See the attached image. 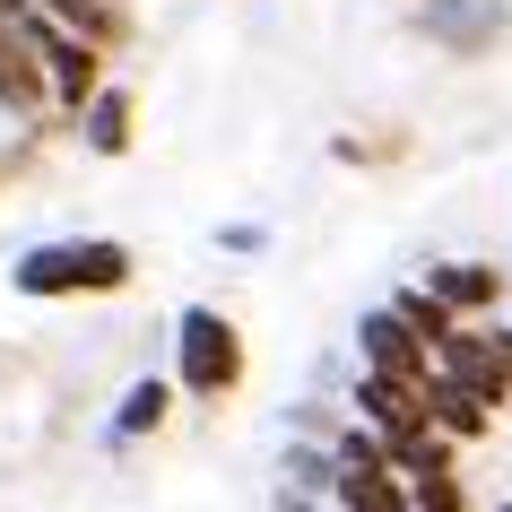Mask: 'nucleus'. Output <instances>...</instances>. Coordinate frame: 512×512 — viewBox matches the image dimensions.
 I'll list each match as a JSON object with an SVG mask.
<instances>
[{
	"label": "nucleus",
	"mask_w": 512,
	"mask_h": 512,
	"mask_svg": "<svg viewBox=\"0 0 512 512\" xmlns=\"http://www.w3.org/2000/svg\"><path fill=\"white\" fill-rule=\"evenodd\" d=\"M122 278H131V252L105 235H79V243H35L9 270V287L18 296H113Z\"/></svg>",
	"instance_id": "nucleus-1"
},
{
	"label": "nucleus",
	"mask_w": 512,
	"mask_h": 512,
	"mask_svg": "<svg viewBox=\"0 0 512 512\" xmlns=\"http://www.w3.org/2000/svg\"><path fill=\"white\" fill-rule=\"evenodd\" d=\"M174 382L191 400H226L243 382V339L217 304H183V322H174Z\"/></svg>",
	"instance_id": "nucleus-2"
},
{
	"label": "nucleus",
	"mask_w": 512,
	"mask_h": 512,
	"mask_svg": "<svg viewBox=\"0 0 512 512\" xmlns=\"http://www.w3.org/2000/svg\"><path fill=\"white\" fill-rule=\"evenodd\" d=\"M9 27L27 35V53H35V70H44V96L53 105H87L96 87H105V53L87 44V35H70V27H53V18H9Z\"/></svg>",
	"instance_id": "nucleus-3"
},
{
	"label": "nucleus",
	"mask_w": 512,
	"mask_h": 512,
	"mask_svg": "<svg viewBox=\"0 0 512 512\" xmlns=\"http://www.w3.org/2000/svg\"><path fill=\"white\" fill-rule=\"evenodd\" d=\"M356 339H365V374H382V382H408V391H417V382L434 374V356L400 330V313H391V304H382V313H365V330H356Z\"/></svg>",
	"instance_id": "nucleus-4"
},
{
	"label": "nucleus",
	"mask_w": 512,
	"mask_h": 512,
	"mask_svg": "<svg viewBox=\"0 0 512 512\" xmlns=\"http://www.w3.org/2000/svg\"><path fill=\"white\" fill-rule=\"evenodd\" d=\"M417 408H426V426L443 434V443H469V434H486V417H495L478 391H460V382H443V374L417 382Z\"/></svg>",
	"instance_id": "nucleus-5"
},
{
	"label": "nucleus",
	"mask_w": 512,
	"mask_h": 512,
	"mask_svg": "<svg viewBox=\"0 0 512 512\" xmlns=\"http://www.w3.org/2000/svg\"><path fill=\"white\" fill-rule=\"evenodd\" d=\"M356 408H365V426H374L382 443H400V434H417V426H426L417 391H408V382H382V374H365V382H356Z\"/></svg>",
	"instance_id": "nucleus-6"
},
{
	"label": "nucleus",
	"mask_w": 512,
	"mask_h": 512,
	"mask_svg": "<svg viewBox=\"0 0 512 512\" xmlns=\"http://www.w3.org/2000/svg\"><path fill=\"white\" fill-rule=\"evenodd\" d=\"M495 287H504V278L495 270H478V261H443V270H426V296L443 304V313H486V304H495Z\"/></svg>",
	"instance_id": "nucleus-7"
},
{
	"label": "nucleus",
	"mask_w": 512,
	"mask_h": 512,
	"mask_svg": "<svg viewBox=\"0 0 512 512\" xmlns=\"http://www.w3.org/2000/svg\"><path fill=\"white\" fill-rule=\"evenodd\" d=\"M0 105L9 113H35L44 105V70H35V53H27V35L0 18Z\"/></svg>",
	"instance_id": "nucleus-8"
},
{
	"label": "nucleus",
	"mask_w": 512,
	"mask_h": 512,
	"mask_svg": "<svg viewBox=\"0 0 512 512\" xmlns=\"http://www.w3.org/2000/svg\"><path fill=\"white\" fill-rule=\"evenodd\" d=\"M504 27V9L495 0H426V35H443V44H486V35Z\"/></svg>",
	"instance_id": "nucleus-9"
},
{
	"label": "nucleus",
	"mask_w": 512,
	"mask_h": 512,
	"mask_svg": "<svg viewBox=\"0 0 512 512\" xmlns=\"http://www.w3.org/2000/svg\"><path fill=\"white\" fill-rule=\"evenodd\" d=\"M79 113H87V148H96V157H122V148H131V96H122V87H96Z\"/></svg>",
	"instance_id": "nucleus-10"
},
{
	"label": "nucleus",
	"mask_w": 512,
	"mask_h": 512,
	"mask_svg": "<svg viewBox=\"0 0 512 512\" xmlns=\"http://www.w3.org/2000/svg\"><path fill=\"white\" fill-rule=\"evenodd\" d=\"M330 486H339V512H408L391 469H330Z\"/></svg>",
	"instance_id": "nucleus-11"
},
{
	"label": "nucleus",
	"mask_w": 512,
	"mask_h": 512,
	"mask_svg": "<svg viewBox=\"0 0 512 512\" xmlns=\"http://www.w3.org/2000/svg\"><path fill=\"white\" fill-rule=\"evenodd\" d=\"M27 9H35V18H53V27H70V35H87L96 53H105L113 27H122V18H113V0H27Z\"/></svg>",
	"instance_id": "nucleus-12"
},
{
	"label": "nucleus",
	"mask_w": 512,
	"mask_h": 512,
	"mask_svg": "<svg viewBox=\"0 0 512 512\" xmlns=\"http://www.w3.org/2000/svg\"><path fill=\"white\" fill-rule=\"evenodd\" d=\"M391 313H400V330H408V339H417V348H426V356H434V348H443V339H452V330H460L452 313H443V304L426 296V287H400V296H391Z\"/></svg>",
	"instance_id": "nucleus-13"
},
{
	"label": "nucleus",
	"mask_w": 512,
	"mask_h": 512,
	"mask_svg": "<svg viewBox=\"0 0 512 512\" xmlns=\"http://www.w3.org/2000/svg\"><path fill=\"white\" fill-rule=\"evenodd\" d=\"M165 408H174V391H165V382H131V391H122V417H113V434H122V443H131V434H157V426H165Z\"/></svg>",
	"instance_id": "nucleus-14"
},
{
	"label": "nucleus",
	"mask_w": 512,
	"mask_h": 512,
	"mask_svg": "<svg viewBox=\"0 0 512 512\" xmlns=\"http://www.w3.org/2000/svg\"><path fill=\"white\" fill-rule=\"evenodd\" d=\"M408 512H469V495H460V478H417L408 486Z\"/></svg>",
	"instance_id": "nucleus-15"
},
{
	"label": "nucleus",
	"mask_w": 512,
	"mask_h": 512,
	"mask_svg": "<svg viewBox=\"0 0 512 512\" xmlns=\"http://www.w3.org/2000/svg\"><path fill=\"white\" fill-rule=\"evenodd\" d=\"M339 469H382V434H374V426L339 434Z\"/></svg>",
	"instance_id": "nucleus-16"
},
{
	"label": "nucleus",
	"mask_w": 512,
	"mask_h": 512,
	"mask_svg": "<svg viewBox=\"0 0 512 512\" xmlns=\"http://www.w3.org/2000/svg\"><path fill=\"white\" fill-rule=\"evenodd\" d=\"M486 356H495V382L512 391V330H486Z\"/></svg>",
	"instance_id": "nucleus-17"
},
{
	"label": "nucleus",
	"mask_w": 512,
	"mask_h": 512,
	"mask_svg": "<svg viewBox=\"0 0 512 512\" xmlns=\"http://www.w3.org/2000/svg\"><path fill=\"white\" fill-rule=\"evenodd\" d=\"M0 18H27V0H0Z\"/></svg>",
	"instance_id": "nucleus-18"
},
{
	"label": "nucleus",
	"mask_w": 512,
	"mask_h": 512,
	"mask_svg": "<svg viewBox=\"0 0 512 512\" xmlns=\"http://www.w3.org/2000/svg\"><path fill=\"white\" fill-rule=\"evenodd\" d=\"M504 512H512V504H504Z\"/></svg>",
	"instance_id": "nucleus-19"
}]
</instances>
